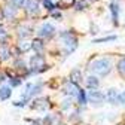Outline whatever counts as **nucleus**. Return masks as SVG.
I'll return each instance as SVG.
<instances>
[{
	"label": "nucleus",
	"mask_w": 125,
	"mask_h": 125,
	"mask_svg": "<svg viewBox=\"0 0 125 125\" xmlns=\"http://www.w3.org/2000/svg\"><path fill=\"white\" fill-rule=\"evenodd\" d=\"M118 103H121V104H124V106H125V91L119 94V97H118Z\"/></svg>",
	"instance_id": "nucleus-25"
},
{
	"label": "nucleus",
	"mask_w": 125,
	"mask_h": 125,
	"mask_svg": "<svg viewBox=\"0 0 125 125\" xmlns=\"http://www.w3.org/2000/svg\"><path fill=\"white\" fill-rule=\"evenodd\" d=\"M51 15H52L54 18H58V20H61V13H60V12H55V10H54V12H51Z\"/></svg>",
	"instance_id": "nucleus-28"
},
{
	"label": "nucleus",
	"mask_w": 125,
	"mask_h": 125,
	"mask_svg": "<svg viewBox=\"0 0 125 125\" xmlns=\"http://www.w3.org/2000/svg\"><path fill=\"white\" fill-rule=\"evenodd\" d=\"M24 9L28 15H36L39 12V0H27Z\"/></svg>",
	"instance_id": "nucleus-6"
},
{
	"label": "nucleus",
	"mask_w": 125,
	"mask_h": 125,
	"mask_svg": "<svg viewBox=\"0 0 125 125\" xmlns=\"http://www.w3.org/2000/svg\"><path fill=\"white\" fill-rule=\"evenodd\" d=\"M69 106H70V98H66L64 101H62V107L61 109H67Z\"/></svg>",
	"instance_id": "nucleus-26"
},
{
	"label": "nucleus",
	"mask_w": 125,
	"mask_h": 125,
	"mask_svg": "<svg viewBox=\"0 0 125 125\" xmlns=\"http://www.w3.org/2000/svg\"><path fill=\"white\" fill-rule=\"evenodd\" d=\"M98 79L95 76H89V77H86V86L88 88H91V89H97L98 88Z\"/></svg>",
	"instance_id": "nucleus-11"
},
{
	"label": "nucleus",
	"mask_w": 125,
	"mask_h": 125,
	"mask_svg": "<svg viewBox=\"0 0 125 125\" xmlns=\"http://www.w3.org/2000/svg\"><path fill=\"white\" fill-rule=\"evenodd\" d=\"M3 79H5V77H3V74H0V82H3Z\"/></svg>",
	"instance_id": "nucleus-30"
},
{
	"label": "nucleus",
	"mask_w": 125,
	"mask_h": 125,
	"mask_svg": "<svg viewBox=\"0 0 125 125\" xmlns=\"http://www.w3.org/2000/svg\"><path fill=\"white\" fill-rule=\"evenodd\" d=\"M2 37L5 39V37H6V33H5V28L0 25V40H2Z\"/></svg>",
	"instance_id": "nucleus-27"
},
{
	"label": "nucleus",
	"mask_w": 125,
	"mask_h": 125,
	"mask_svg": "<svg viewBox=\"0 0 125 125\" xmlns=\"http://www.w3.org/2000/svg\"><path fill=\"white\" fill-rule=\"evenodd\" d=\"M116 36H109V37H103V39H95L94 43H101V42H110V40H115Z\"/></svg>",
	"instance_id": "nucleus-23"
},
{
	"label": "nucleus",
	"mask_w": 125,
	"mask_h": 125,
	"mask_svg": "<svg viewBox=\"0 0 125 125\" xmlns=\"http://www.w3.org/2000/svg\"><path fill=\"white\" fill-rule=\"evenodd\" d=\"M25 2H27V0H9V3H10V5H13V6H17V8L24 6V5H25Z\"/></svg>",
	"instance_id": "nucleus-22"
},
{
	"label": "nucleus",
	"mask_w": 125,
	"mask_h": 125,
	"mask_svg": "<svg viewBox=\"0 0 125 125\" xmlns=\"http://www.w3.org/2000/svg\"><path fill=\"white\" fill-rule=\"evenodd\" d=\"M60 39L62 40V48H64L66 54H72L77 48V39L73 36L70 31H62L60 34Z\"/></svg>",
	"instance_id": "nucleus-2"
},
{
	"label": "nucleus",
	"mask_w": 125,
	"mask_h": 125,
	"mask_svg": "<svg viewBox=\"0 0 125 125\" xmlns=\"http://www.w3.org/2000/svg\"><path fill=\"white\" fill-rule=\"evenodd\" d=\"M30 67H31V70H33V72H42V70H45V67H46L45 58L40 54L34 55L33 58L30 60Z\"/></svg>",
	"instance_id": "nucleus-3"
},
{
	"label": "nucleus",
	"mask_w": 125,
	"mask_h": 125,
	"mask_svg": "<svg viewBox=\"0 0 125 125\" xmlns=\"http://www.w3.org/2000/svg\"><path fill=\"white\" fill-rule=\"evenodd\" d=\"M10 97V88L9 86H0V100H8Z\"/></svg>",
	"instance_id": "nucleus-12"
},
{
	"label": "nucleus",
	"mask_w": 125,
	"mask_h": 125,
	"mask_svg": "<svg viewBox=\"0 0 125 125\" xmlns=\"http://www.w3.org/2000/svg\"><path fill=\"white\" fill-rule=\"evenodd\" d=\"M37 34H39V37H46V39H49V37H52V36L55 34V27H54L52 24H49V22H45V24L37 30Z\"/></svg>",
	"instance_id": "nucleus-4"
},
{
	"label": "nucleus",
	"mask_w": 125,
	"mask_h": 125,
	"mask_svg": "<svg viewBox=\"0 0 125 125\" xmlns=\"http://www.w3.org/2000/svg\"><path fill=\"white\" fill-rule=\"evenodd\" d=\"M118 72H119V74L125 79V57L121 58L119 62H118Z\"/></svg>",
	"instance_id": "nucleus-15"
},
{
	"label": "nucleus",
	"mask_w": 125,
	"mask_h": 125,
	"mask_svg": "<svg viewBox=\"0 0 125 125\" xmlns=\"http://www.w3.org/2000/svg\"><path fill=\"white\" fill-rule=\"evenodd\" d=\"M33 49H34L37 54H42V52H43V49H45V46H43V42L36 39V40L33 42Z\"/></svg>",
	"instance_id": "nucleus-14"
},
{
	"label": "nucleus",
	"mask_w": 125,
	"mask_h": 125,
	"mask_svg": "<svg viewBox=\"0 0 125 125\" xmlns=\"http://www.w3.org/2000/svg\"><path fill=\"white\" fill-rule=\"evenodd\" d=\"M77 100H79L81 104H85V101H86V95H85V92H83V91H81V94H79V97H77Z\"/></svg>",
	"instance_id": "nucleus-24"
},
{
	"label": "nucleus",
	"mask_w": 125,
	"mask_h": 125,
	"mask_svg": "<svg viewBox=\"0 0 125 125\" xmlns=\"http://www.w3.org/2000/svg\"><path fill=\"white\" fill-rule=\"evenodd\" d=\"M0 58H2V60H8L9 58V49L5 48V46L0 49Z\"/></svg>",
	"instance_id": "nucleus-21"
},
{
	"label": "nucleus",
	"mask_w": 125,
	"mask_h": 125,
	"mask_svg": "<svg viewBox=\"0 0 125 125\" xmlns=\"http://www.w3.org/2000/svg\"><path fill=\"white\" fill-rule=\"evenodd\" d=\"M64 92L69 94V95H72V97H79L81 89H79V86H77V83H74V82H67L66 86H64Z\"/></svg>",
	"instance_id": "nucleus-7"
},
{
	"label": "nucleus",
	"mask_w": 125,
	"mask_h": 125,
	"mask_svg": "<svg viewBox=\"0 0 125 125\" xmlns=\"http://www.w3.org/2000/svg\"><path fill=\"white\" fill-rule=\"evenodd\" d=\"M10 85H13V86L20 85V79H10Z\"/></svg>",
	"instance_id": "nucleus-29"
},
{
	"label": "nucleus",
	"mask_w": 125,
	"mask_h": 125,
	"mask_svg": "<svg viewBox=\"0 0 125 125\" xmlns=\"http://www.w3.org/2000/svg\"><path fill=\"white\" fill-rule=\"evenodd\" d=\"M118 97H119V94H118V91L116 89H109L107 91V94H106V98H107V101L109 103H112V104H115V103H118Z\"/></svg>",
	"instance_id": "nucleus-9"
},
{
	"label": "nucleus",
	"mask_w": 125,
	"mask_h": 125,
	"mask_svg": "<svg viewBox=\"0 0 125 125\" xmlns=\"http://www.w3.org/2000/svg\"><path fill=\"white\" fill-rule=\"evenodd\" d=\"M109 9H110V12H112L113 22L118 24V17H119V3H118V0H112L110 5H109Z\"/></svg>",
	"instance_id": "nucleus-8"
},
{
	"label": "nucleus",
	"mask_w": 125,
	"mask_h": 125,
	"mask_svg": "<svg viewBox=\"0 0 125 125\" xmlns=\"http://www.w3.org/2000/svg\"><path fill=\"white\" fill-rule=\"evenodd\" d=\"M72 82H74V83H79L81 82V79H82V76H81V72L79 70H74L73 73H72Z\"/></svg>",
	"instance_id": "nucleus-18"
},
{
	"label": "nucleus",
	"mask_w": 125,
	"mask_h": 125,
	"mask_svg": "<svg viewBox=\"0 0 125 125\" xmlns=\"http://www.w3.org/2000/svg\"><path fill=\"white\" fill-rule=\"evenodd\" d=\"M45 107H48V100L46 98H39L33 104V109H45Z\"/></svg>",
	"instance_id": "nucleus-13"
},
{
	"label": "nucleus",
	"mask_w": 125,
	"mask_h": 125,
	"mask_svg": "<svg viewBox=\"0 0 125 125\" xmlns=\"http://www.w3.org/2000/svg\"><path fill=\"white\" fill-rule=\"evenodd\" d=\"M30 48H33V43H30V42H27V40H22V42L20 43V52H25V51H28Z\"/></svg>",
	"instance_id": "nucleus-16"
},
{
	"label": "nucleus",
	"mask_w": 125,
	"mask_h": 125,
	"mask_svg": "<svg viewBox=\"0 0 125 125\" xmlns=\"http://www.w3.org/2000/svg\"><path fill=\"white\" fill-rule=\"evenodd\" d=\"M43 5H45V8L48 9V10L54 12V9H55V5H54V2H52V0H43Z\"/></svg>",
	"instance_id": "nucleus-19"
},
{
	"label": "nucleus",
	"mask_w": 125,
	"mask_h": 125,
	"mask_svg": "<svg viewBox=\"0 0 125 125\" xmlns=\"http://www.w3.org/2000/svg\"><path fill=\"white\" fill-rule=\"evenodd\" d=\"M76 3V0H60V6L62 9H69Z\"/></svg>",
	"instance_id": "nucleus-17"
},
{
	"label": "nucleus",
	"mask_w": 125,
	"mask_h": 125,
	"mask_svg": "<svg viewBox=\"0 0 125 125\" xmlns=\"http://www.w3.org/2000/svg\"><path fill=\"white\" fill-rule=\"evenodd\" d=\"M15 9H17V6H13V5H10V3H9V6L3 8L2 15H3V17H6V18H13V15H15Z\"/></svg>",
	"instance_id": "nucleus-10"
},
{
	"label": "nucleus",
	"mask_w": 125,
	"mask_h": 125,
	"mask_svg": "<svg viewBox=\"0 0 125 125\" xmlns=\"http://www.w3.org/2000/svg\"><path fill=\"white\" fill-rule=\"evenodd\" d=\"M88 100H89L92 104L101 106V104L104 103V95H103L100 91H89V92H88Z\"/></svg>",
	"instance_id": "nucleus-5"
},
{
	"label": "nucleus",
	"mask_w": 125,
	"mask_h": 125,
	"mask_svg": "<svg viewBox=\"0 0 125 125\" xmlns=\"http://www.w3.org/2000/svg\"><path fill=\"white\" fill-rule=\"evenodd\" d=\"M30 33H31V31H30V27H21V28H20V36H21V37H27Z\"/></svg>",
	"instance_id": "nucleus-20"
},
{
	"label": "nucleus",
	"mask_w": 125,
	"mask_h": 125,
	"mask_svg": "<svg viewBox=\"0 0 125 125\" xmlns=\"http://www.w3.org/2000/svg\"><path fill=\"white\" fill-rule=\"evenodd\" d=\"M91 70L97 76H107L112 70V62H110L109 58H98L95 61H92Z\"/></svg>",
	"instance_id": "nucleus-1"
}]
</instances>
